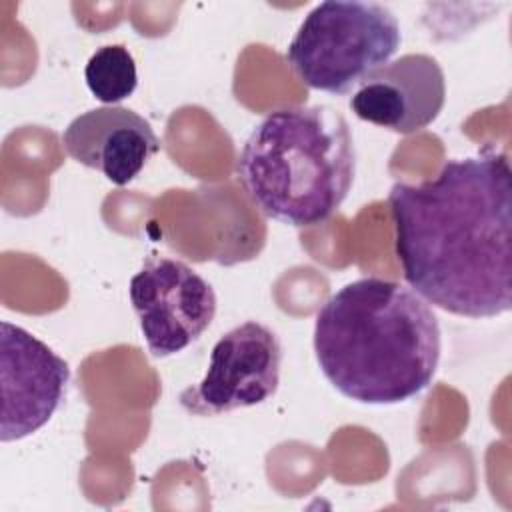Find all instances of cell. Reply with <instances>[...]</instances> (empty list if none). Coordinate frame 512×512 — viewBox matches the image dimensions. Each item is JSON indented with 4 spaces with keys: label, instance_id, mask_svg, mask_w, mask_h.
I'll list each match as a JSON object with an SVG mask.
<instances>
[{
    "label": "cell",
    "instance_id": "6da1fadb",
    "mask_svg": "<svg viewBox=\"0 0 512 512\" xmlns=\"http://www.w3.org/2000/svg\"><path fill=\"white\" fill-rule=\"evenodd\" d=\"M404 280L428 304L466 318L512 308V170L504 154L446 160L388 194Z\"/></svg>",
    "mask_w": 512,
    "mask_h": 512
},
{
    "label": "cell",
    "instance_id": "7a4b0ae2",
    "mask_svg": "<svg viewBox=\"0 0 512 512\" xmlns=\"http://www.w3.org/2000/svg\"><path fill=\"white\" fill-rule=\"evenodd\" d=\"M440 324L412 288L376 276L336 290L318 310L314 354L326 380L360 404H400L432 382Z\"/></svg>",
    "mask_w": 512,
    "mask_h": 512
},
{
    "label": "cell",
    "instance_id": "3957f363",
    "mask_svg": "<svg viewBox=\"0 0 512 512\" xmlns=\"http://www.w3.org/2000/svg\"><path fill=\"white\" fill-rule=\"evenodd\" d=\"M236 172L264 216L296 228L320 224L342 206L354 182L350 126L324 104L274 110L246 138Z\"/></svg>",
    "mask_w": 512,
    "mask_h": 512
},
{
    "label": "cell",
    "instance_id": "277c9868",
    "mask_svg": "<svg viewBox=\"0 0 512 512\" xmlns=\"http://www.w3.org/2000/svg\"><path fill=\"white\" fill-rule=\"evenodd\" d=\"M400 42L398 18L384 4L328 0L306 14L286 62L308 88L346 94L388 64Z\"/></svg>",
    "mask_w": 512,
    "mask_h": 512
},
{
    "label": "cell",
    "instance_id": "5b68a950",
    "mask_svg": "<svg viewBox=\"0 0 512 512\" xmlns=\"http://www.w3.org/2000/svg\"><path fill=\"white\" fill-rule=\"evenodd\" d=\"M130 302L152 356L166 358L196 342L212 324L216 294L188 264L150 256L130 278Z\"/></svg>",
    "mask_w": 512,
    "mask_h": 512
},
{
    "label": "cell",
    "instance_id": "8992f818",
    "mask_svg": "<svg viewBox=\"0 0 512 512\" xmlns=\"http://www.w3.org/2000/svg\"><path fill=\"white\" fill-rule=\"evenodd\" d=\"M282 348L272 328L248 320L212 348L206 374L178 396L194 416H216L266 402L278 390Z\"/></svg>",
    "mask_w": 512,
    "mask_h": 512
},
{
    "label": "cell",
    "instance_id": "52a82bcc",
    "mask_svg": "<svg viewBox=\"0 0 512 512\" xmlns=\"http://www.w3.org/2000/svg\"><path fill=\"white\" fill-rule=\"evenodd\" d=\"M0 382V440L16 442L40 430L60 408L70 382V368L34 334L2 322Z\"/></svg>",
    "mask_w": 512,
    "mask_h": 512
},
{
    "label": "cell",
    "instance_id": "ba28073f",
    "mask_svg": "<svg viewBox=\"0 0 512 512\" xmlns=\"http://www.w3.org/2000/svg\"><path fill=\"white\" fill-rule=\"evenodd\" d=\"M446 100L442 66L428 54H404L366 76L350 98L352 112L370 124L412 134L432 124Z\"/></svg>",
    "mask_w": 512,
    "mask_h": 512
},
{
    "label": "cell",
    "instance_id": "9c48e42d",
    "mask_svg": "<svg viewBox=\"0 0 512 512\" xmlns=\"http://www.w3.org/2000/svg\"><path fill=\"white\" fill-rule=\"evenodd\" d=\"M62 144L72 160L116 186L130 184L160 150L150 122L122 106H102L76 116L62 132Z\"/></svg>",
    "mask_w": 512,
    "mask_h": 512
},
{
    "label": "cell",
    "instance_id": "30bf717a",
    "mask_svg": "<svg viewBox=\"0 0 512 512\" xmlns=\"http://www.w3.org/2000/svg\"><path fill=\"white\" fill-rule=\"evenodd\" d=\"M84 80L96 100L114 106L132 96L138 86L134 56L124 44L100 46L86 62Z\"/></svg>",
    "mask_w": 512,
    "mask_h": 512
}]
</instances>
